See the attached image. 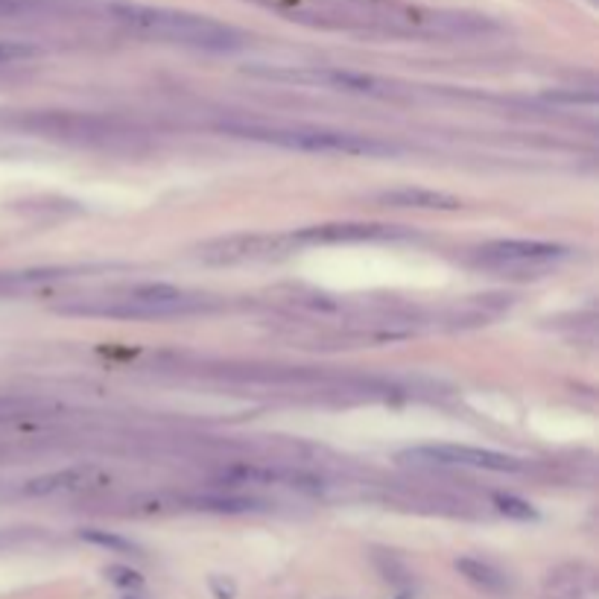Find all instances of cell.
<instances>
[{
  "label": "cell",
  "instance_id": "obj_1",
  "mask_svg": "<svg viewBox=\"0 0 599 599\" xmlns=\"http://www.w3.org/2000/svg\"><path fill=\"white\" fill-rule=\"evenodd\" d=\"M112 15L117 23L143 39L194 47V50L208 53H225L237 50L243 44L240 35L229 23H220L208 15H194V12L167 9V6H143V4H117L112 6Z\"/></svg>",
  "mask_w": 599,
  "mask_h": 599
},
{
  "label": "cell",
  "instance_id": "obj_2",
  "mask_svg": "<svg viewBox=\"0 0 599 599\" xmlns=\"http://www.w3.org/2000/svg\"><path fill=\"white\" fill-rule=\"evenodd\" d=\"M229 135L272 143L281 150L313 152V155H351V159H389L401 155V147L366 132L325 129V126H263V123H231L222 126Z\"/></svg>",
  "mask_w": 599,
  "mask_h": 599
},
{
  "label": "cell",
  "instance_id": "obj_3",
  "mask_svg": "<svg viewBox=\"0 0 599 599\" xmlns=\"http://www.w3.org/2000/svg\"><path fill=\"white\" fill-rule=\"evenodd\" d=\"M205 304V295L178 290L173 284H135L103 298H79L74 304H62L59 313L103 319H170L199 313Z\"/></svg>",
  "mask_w": 599,
  "mask_h": 599
},
{
  "label": "cell",
  "instance_id": "obj_4",
  "mask_svg": "<svg viewBox=\"0 0 599 599\" xmlns=\"http://www.w3.org/2000/svg\"><path fill=\"white\" fill-rule=\"evenodd\" d=\"M298 249L290 234H231L208 240L196 249V258L208 267H243V263L284 260Z\"/></svg>",
  "mask_w": 599,
  "mask_h": 599
},
{
  "label": "cell",
  "instance_id": "obj_5",
  "mask_svg": "<svg viewBox=\"0 0 599 599\" xmlns=\"http://www.w3.org/2000/svg\"><path fill=\"white\" fill-rule=\"evenodd\" d=\"M567 255L570 251L565 246L547 243V240H495L474 251V263L491 272L526 275L556 267Z\"/></svg>",
  "mask_w": 599,
  "mask_h": 599
},
{
  "label": "cell",
  "instance_id": "obj_6",
  "mask_svg": "<svg viewBox=\"0 0 599 599\" xmlns=\"http://www.w3.org/2000/svg\"><path fill=\"white\" fill-rule=\"evenodd\" d=\"M255 74H260L263 79H275V82H293V86H313V88L357 94V97H395V94H398V88L386 79L359 74V70H342V68H307V70L258 68Z\"/></svg>",
  "mask_w": 599,
  "mask_h": 599
},
{
  "label": "cell",
  "instance_id": "obj_7",
  "mask_svg": "<svg viewBox=\"0 0 599 599\" xmlns=\"http://www.w3.org/2000/svg\"><path fill=\"white\" fill-rule=\"evenodd\" d=\"M401 459H413L422 465H439V468H468V471H491V474H518L523 462L509 453L471 448V445H418L401 453Z\"/></svg>",
  "mask_w": 599,
  "mask_h": 599
},
{
  "label": "cell",
  "instance_id": "obj_8",
  "mask_svg": "<svg viewBox=\"0 0 599 599\" xmlns=\"http://www.w3.org/2000/svg\"><path fill=\"white\" fill-rule=\"evenodd\" d=\"M298 249L304 246H342V243H371V240H395L404 237L395 225H377V222H325V225H307V229L293 231Z\"/></svg>",
  "mask_w": 599,
  "mask_h": 599
},
{
  "label": "cell",
  "instance_id": "obj_9",
  "mask_svg": "<svg viewBox=\"0 0 599 599\" xmlns=\"http://www.w3.org/2000/svg\"><path fill=\"white\" fill-rule=\"evenodd\" d=\"M100 479H103V468H97V465H70V468L41 474L30 479V483H23V495L30 497L79 495V491H88L91 486H97Z\"/></svg>",
  "mask_w": 599,
  "mask_h": 599
},
{
  "label": "cell",
  "instance_id": "obj_10",
  "mask_svg": "<svg viewBox=\"0 0 599 599\" xmlns=\"http://www.w3.org/2000/svg\"><path fill=\"white\" fill-rule=\"evenodd\" d=\"M375 199L386 208H404V211H459L462 199L448 194V190H436V187H389L375 194Z\"/></svg>",
  "mask_w": 599,
  "mask_h": 599
},
{
  "label": "cell",
  "instance_id": "obj_11",
  "mask_svg": "<svg viewBox=\"0 0 599 599\" xmlns=\"http://www.w3.org/2000/svg\"><path fill=\"white\" fill-rule=\"evenodd\" d=\"M82 269H68V267H50V269H23V272H0V295L12 293H32L44 284H59L77 278Z\"/></svg>",
  "mask_w": 599,
  "mask_h": 599
},
{
  "label": "cell",
  "instance_id": "obj_12",
  "mask_svg": "<svg viewBox=\"0 0 599 599\" xmlns=\"http://www.w3.org/2000/svg\"><path fill=\"white\" fill-rule=\"evenodd\" d=\"M225 476L234 479V483H260V486L278 483V486H290V488H302V491L322 488V479L310 476L304 471H272V468H246V465H240V468L225 471Z\"/></svg>",
  "mask_w": 599,
  "mask_h": 599
},
{
  "label": "cell",
  "instance_id": "obj_13",
  "mask_svg": "<svg viewBox=\"0 0 599 599\" xmlns=\"http://www.w3.org/2000/svg\"><path fill=\"white\" fill-rule=\"evenodd\" d=\"M457 570L474 585V588L486 591V594H506L509 591V579L503 576L495 565H488V561L462 556V558H457Z\"/></svg>",
  "mask_w": 599,
  "mask_h": 599
},
{
  "label": "cell",
  "instance_id": "obj_14",
  "mask_svg": "<svg viewBox=\"0 0 599 599\" xmlns=\"http://www.w3.org/2000/svg\"><path fill=\"white\" fill-rule=\"evenodd\" d=\"M190 506H196L202 512H225V514H237V512H255L260 503L251 497H234V495H205L190 500Z\"/></svg>",
  "mask_w": 599,
  "mask_h": 599
},
{
  "label": "cell",
  "instance_id": "obj_15",
  "mask_svg": "<svg viewBox=\"0 0 599 599\" xmlns=\"http://www.w3.org/2000/svg\"><path fill=\"white\" fill-rule=\"evenodd\" d=\"M82 541H88L94 547H103V549H114V553H138V547L129 541L123 535H114V532H103V530H82L79 532Z\"/></svg>",
  "mask_w": 599,
  "mask_h": 599
},
{
  "label": "cell",
  "instance_id": "obj_16",
  "mask_svg": "<svg viewBox=\"0 0 599 599\" xmlns=\"http://www.w3.org/2000/svg\"><path fill=\"white\" fill-rule=\"evenodd\" d=\"M495 506L500 514H506V518H514V521H535L538 518L532 503H526L514 495H495Z\"/></svg>",
  "mask_w": 599,
  "mask_h": 599
},
{
  "label": "cell",
  "instance_id": "obj_17",
  "mask_svg": "<svg viewBox=\"0 0 599 599\" xmlns=\"http://www.w3.org/2000/svg\"><path fill=\"white\" fill-rule=\"evenodd\" d=\"M109 576H112V582L123 585V588H138L141 585V573H135L132 567H123V565L109 567Z\"/></svg>",
  "mask_w": 599,
  "mask_h": 599
},
{
  "label": "cell",
  "instance_id": "obj_18",
  "mask_svg": "<svg viewBox=\"0 0 599 599\" xmlns=\"http://www.w3.org/2000/svg\"><path fill=\"white\" fill-rule=\"evenodd\" d=\"M547 100H553V103H588V105H594L596 103V97L594 94H547Z\"/></svg>",
  "mask_w": 599,
  "mask_h": 599
},
{
  "label": "cell",
  "instance_id": "obj_19",
  "mask_svg": "<svg viewBox=\"0 0 599 599\" xmlns=\"http://www.w3.org/2000/svg\"><path fill=\"white\" fill-rule=\"evenodd\" d=\"M30 6H32V0H0V12H4V15H9V12H23Z\"/></svg>",
  "mask_w": 599,
  "mask_h": 599
}]
</instances>
